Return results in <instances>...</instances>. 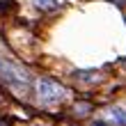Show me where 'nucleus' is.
Wrapping results in <instances>:
<instances>
[{"label": "nucleus", "instance_id": "1", "mask_svg": "<svg viewBox=\"0 0 126 126\" xmlns=\"http://www.w3.org/2000/svg\"><path fill=\"white\" fill-rule=\"evenodd\" d=\"M37 96H39V103L41 106H55V103H60L66 99V90L55 83L53 78H39L37 80Z\"/></svg>", "mask_w": 126, "mask_h": 126}, {"label": "nucleus", "instance_id": "2", "mask_svg": "<svg viewBox=\"0 0 126 126\" xmlns=\"http://www.w3.org/2000/svg\"><path fill=\"white\" fill-rule=\"evenodd\" d=\"M0 78H2L7 85H12L14 90H25V87L30 85L28 71L23 66L9 62V60H0Z\"/></svg>", "mask_w": 126, "mask_h": 126}, {"label": "nucleus", "instance_id": "3", "mask_svg": "<svg viewBox=\"0 0 126 126\" xmlns=\"http://www.w3.org/2000/svg\"><path fill=\"white\" fill-rule=\"evenodd\" d=\"M106 119L115 126H126V106H112L106 110Z\"/></svg>", "mask_w": 126, "mask_h": 126}, {"label": "nucleus", "instance_id": "4", "mask_svg": "<svg viewBox=\"0 0 126 126\" xmlns=\"http://www.w3.org/2000/svg\"><path fill=\"white\" fill-rule=\"evenodd\" d=\"M76 78L80 80V83H87V85H90V83H101V80H103V76H101V73L99 71H76Z\"/></svg>", "mask_w": 126, "mask_h": 126}, {"label": "nucleus", "instance_id": "5", "mask_svg": "<svg viewBox=\"0 0 126 126\" xmlns=\"http://www.w3.org/2000/svg\"><path fill=\"white\" fill-rule=\"evenodd\" d=\"M34 5L39 7V9H55L57 0H34Z\"/></svg>", "mask_w": 126, "mask_h": 126}, {"label": "nucleus", "instance_id": "6", "mask_svg": "<svg viewBox=\"0 0 126 126\" xmlns=\"http://www.w3.org/2000/svg\"><path fill=\"white\" fill-rule=\"evenodd\" d=\"M92 126H108V124L103 122V119H96V122H92Z\"/></svg>", "mask_w": 126, "mask_h": 126}, {"label": "nucleus", "instance_id": "7", "mask_svg": "<svg viewBox=\"0 0 126 126\" xmlns=\"http://www.w3.org/2000/svg\"><path fill=\"white\" fill-rule=\"evenodd\" d=\"M37 126H41V124H37Z\"/></svg>", "mask_w": 126, "mask_h": 126}]
</instances>
